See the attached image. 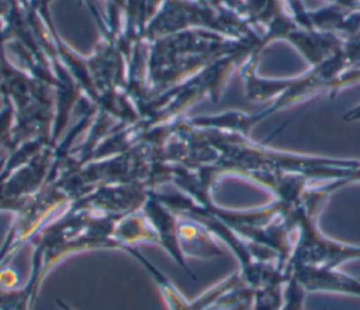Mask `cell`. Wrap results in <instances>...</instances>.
Here are the masks:
<instances>
[{
    "label": "cell",
    "mask_w": 360,
    "mask_h": 310,
    "mask_svg": "<svg viewBox=\"0 0 360 310\" xmlns=\"http://www.w3.org/2000/svg\"><path fill=\"white\" fill-rule=\"evenodd\" d=\"M318 210L319 206L309 197L307 190L305 204L298 214L297 234L285 269L297 266L336 269L346 261L360 258V247L339 244L321 234L314 220Z\"/></svg>",
    "instance_id": "cell-1"
},
{
    "label": "cell",
    "mask_w": 360,
    "mask_h": 310,
    "mask_svg": "<svg viewBox=\"0 0 360 310\" xmlns=\"http://www.w3.org/2000/svg\"><path fill=\"white\" fill-rule=\"evenodd\" d=\"M285 279H292L302 289L307 290H335L360 294V278L340 273L338 269L321 268H287L284 271Z\"/></svg>",
    "instance_id": "cell-2"
},
{
    "label": "cell",
    "mask_w": 360,
    "mask_h": 310,
    "mask_svg": "<svg viewBox=\"0 0 360 310\" xmlns=\"http://www.w3.org/2000/svg\"><path fill=\"white\" fill-rule=\"evenodd\" d=\"M353 182H360V162H359V165H357L346 178L336 179L335 182L329 183L328 186L319 187V190H321V193H322L325 197H328L330 193H333V192L338 190L339 187H342V186H345V185H347V183H353Z\"/></svg>",
    "instance_id": "cell-3"
}]
</instances>
